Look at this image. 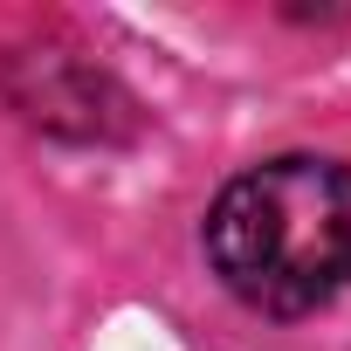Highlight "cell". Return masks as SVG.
Segmentation results:
<instances>
[{"instance_id":"cell-1","label":"cell","mask_w":351,"mask_h":351,"mask_svg":"<svg viewBox=\"0 0 351 351\" xmlns=\"http://www.w3.org/2000/svg\"><path fill=\"white\" fill-rule=\"evenodd\" d=\"M214 276L262 317H310L351 289V165L269 158L207 214Z\"/></svg>"}]
</instances>
